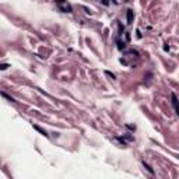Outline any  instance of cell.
<instances>
[{"label":"cell","instance_id":"cell-1","mask_svg":"<svg viewBox=\"0 0 179 179\" xmlns=\"http://www.w3.org/2000/svg\"><path fill=\"white\" fill-rule=\"evenodd\" d=\"M57 3H59L60 9H62L63 11H66V13H70V11H72V7H70L67 3H64L63 0H57Z\"/></svg>","mask_w":179,"mask_h":179},{"label":"cell","instance_id":"cell-2","mask_svg":"<svg viewBox=\"0 0 179 179\" xmlns=\"http://www.w3.org/2000/svg\"><path fill=\"white\" fill-rule=\"evenodd\" d=\"M172 104H174V106H175V111H176V113L179 115V105H178V99H176L175 94H172Z\"/></svg>","mask_w":179,"mask_h":179},{"label":"cell","instance_id":"cell-3","mask_svg":"<svg viewBox=\"0 0 179 179\" xmlns=\"http://www.w3.org/2000/svg\"><path fill=\"white\" fill-rule=\"evenodd\" d=\"M127 18H129V22H132V10H129L127 13Z\"/></svg>","mask_w":179,"mask_h":179}]
</instances>
